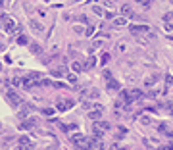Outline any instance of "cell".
Instances as JSON below:
<instances>
[{"instance_id":"obj_11","label":"cell","mask_w":173,"mask_h":150,"mask_svg":"<svg viewBox=\"0 0 173 150\" xmlns=\"http://www.w3.org/2000/svg\"><path fill=\"white\" fill-rule=\"evenodd\" d=\"M50 73L54 75V77H64V75H65V68H64V65H60V68H54Z\"/></svg>"},{"instance_id":"obj_26","label":"cell","mask_w":173,"mask_h":150,"mask_svg":"<svg viewBox=\"0 0 173 150\" xmlns=\"http://www.w3.org/2000/svg\"><path fill=\"white\" fill-rule=\"evenodd\" d=\"M108 60H110V54H108V52H104V54H102V64H106Z\"/></svg>"},{"instance_id":"obj_27","label":"cell","mask_w":173,"mask_h":150,"mask_svg":"<svg viewBox=\"0 0 173 150\" xmlns=\"http://www.w3.org/2000/svg\"><path fill=\"white\" fill-rule=\"evenodd\" d=\"M171 18H173V14H171V12H167V14H165V15H164V21H165V23H167V21H169V19H171Z\"/></svg>"},{"instance_id":"obj_36","label":"cell","mask_w":173,"mask_h":150,"mask_svg":"<svg viewBox=\"0 0 173 150\" xmlns=\"http://www.w3.org/2000/svg\"><path fill=\"white\" fill-rule=\"evenodd\" d=\"M0 131H2V123H0Z\"/></svg>"},{"instance_id":"obj_8","label":"cell","mask_w":173,"mask_h":150,"mask_svg":"<svg viewBox=\"0 0 173 150\" xmlns=\"http://www.w3.org/2000/svg\"><path fill=\"white\" fill-rule=\"evenodd\" d=\"M29 25H31V29L35 33H42L44 31V25H42L41 21H37V19H31V21H29Z\"/></svg>"},{"instance_id":"obj_22","label":"cell","mask_w":173,"mask_h":150,"mask_svg":"<svg viewBox=\"0 0 173 150\" xmlns=\"http://www.w3.org/2000/svg\"><path fill=\"white\" fill-rule=\"evenodd\" d=\"M54 83L50 81V79H41V87H52Z\"/></svg>"},{"instance_id":"obj_31","label":"cell","mask_w":173,"mask_h":150,"mask_svg":"<svg viewBox=\"0 0 173 150\" xmlns=\"http://www.w3.org/2000/svg\"><path fill=\"white\" fill-rule=\"evenodd\" d=\"M164 29H165V31H171V29H173V25H171V23H165V25H164Z\"/></svg>"},{"instance_id":"obj_7","label":"cell","mask_w":173,"mask_h":150,"mask_svg":"<svg viewBox=\"0 0 173 150\" xmlns=\"http://www.w3.org/2000/svg\"><path fill=\"white\" fill-rule=\"evenodd\" d=\"M89 118H91L92 121H98V119L102 118V106H96V110H91V112H89Z\"/></svg>"},{"instance_id":"obj_10","label":"cell","mask_w":173,"mask_h":150,"mask_svg":"<svg viewBox=\"0 0 173 150\" xmlns=\"http://www.w3.org/2000/svg\"><path fill=\"white\" fill-rule=\"evenodd\" d=\"M121 14H123V18H135V12H133V8L129 4L121 6Z\"/></svg>"},{"instance_id":"obj_6","label":"cell","mask_w":173,"mask_h":150,"mask_svg":"<svg viewBox=\"0 0 173 150\" xmlns=\"http://www.w3.org/2000/svg\"><path fill=\"white\" fill-rule=\"evenodd\" d=\"M131 33L135 37H139V35H150V27L148 25H131Z\"/></svg>"},{"instance_id":"obj_20","label":"cell","mask_w":173,"mask_h":150,"mask_svg":"<svg viewBox=\"0 0 173 150\" xmlns=\"http://www.w3.org/2000/svg\"><path fill=\"white\" fill-rule=\"evenodd\" d=\"M92 12H94L96 15H104V10H102L100 6H92Z\"/></svg>"},{"instance_id":"obj_13","label":"cell","mask_w":173,"mask_h":150,"mask_svg":"<svg viewBox=\"0 0 173 150\" xmlns=\"http://www.w3.org/2000/svg\"><path fill=\"white\" fill-rule=\"evenodd\" d=\"M35 125H37L35 119H25V121H21L19 127H21V129H31V127H35Z\"/></svg>"},{"instance_id":"obj_14","label":"cell","mask_w":173,"mask_h":150,"mask_svg":"<svg viewBox=\"0 0 173 150\" xmlns=\"http://www.w3.org/2000/svg\"><path fill=\"white\" fill-rule=\"evenodd\" d=\"M29 50H31L33 54H42V48H41V44H37V42H31V44H29Z\"/></svg>"},{"instance_id":"obj_19","label":"cell","mask_w":173,"mask_h":150,"mask_svg":"<svg viewBox=\"0 0 173 150\" xmlns=\"http://www.w3.org/2000/svg\"><path fill=\"white\" fill-rule=\"evenodd\" d=\"M135 2H139V4H142L144 8H150V6H152V0H135Z\"/></svg>"},{"instance_id":"obj_4","label":"cell","mask_w":173,"mask_h":150,"mask_svg":"<svg viewBox=\"0 0 173 150\" xmlns=\"http://www.w3.org/2000/svg\"><path fill=\"white\" fill-rule=\"evenodd\" d=\"M73 106H75V100L65 98V100H58V104H56V110H58V112H65V110H71Z\"/></svg>"},{"instance_id":"obj_24","label":"cell","mask_w":173,"mask_h":150,"mask_svg":"<svg viewBox=\"0 0 173 150\" xmlns=\"http://www.w3.org/2000/svg\"><path fill=\"white\" fill-rule=\"evenodd\" d=\"M100 46H102V41H94L92 46H91V50H96V48H100Z\"/></svg>"},{"instance_id":"obj_34","label":"cell","mask_w":173,"mask_h":150,"mask_svg":"<svg viewBox=\"0 0 173 150\" xmlns=\"http://www.w3.org/2000/svg\"><path fill=\"white\" fill-rule=\"evenodd\" d=\"M0 8H4V0H0Z\"/></svg>"},{"instance_id":"obj_9","label":"cell","mask_w":173,"mask_h":150,"mask_svg":"<svg viewBox=\"0 0 173 150\" xmlns=\"http://www.w3.org/2000/svg\"><path fill=\"white\" fill-rule=\"evenodd\" d=\"M94 129H100V131H110V129H112V125H110L108 121L98 119V121H94Z\"/></svg>"},{"instance_id":"obj_28","label":"cell","mask_w":173,"mask_h":150,"mask_svg":"<svg viewBox=\"0 0 173 150\" xmlns=\"http://www.w3.org/2000/svg\"><path fill=\"white\" fill-rule=\"evenodd\" d=\"M68 81L69 83H77V77H75V75H68Z\"/></svg>"},{"instance_id":"obj_16","label":"cell","mask_w":173,"mask_h":150,"mask_svg":"<svg viewBox=\"0 0 173 150\" xmlns=\"http://www.w3.org/2000/svg\"><path fill=\"white\" fill-rule=\"evenodd\" d=\"M83 65H85V69L94 68V65H96V58H94V56H89V58H86V62H85Z\"/></svg>"},{"instance_id":"obj_23","label":"cell","mask_w":173,"mask_h":150,"mask_svg":"<svg viewBox=\"0 0 173 150\" xmlns=\"http://www.w3.org/2000/svg\"><path fill=\"white\" fill-rule=\"evenodd\" d=\"M92 33H94V25H89V27L85 29V35H89V37H91Z\"/></svg>"},{"instance_id":"obj_33","label":"cell","mask_w":173,"mask_h":150,"mask_svg":"<svg viewBox=\"0 0 173 150\" xmlns=\"http://www.w3.org/2000/svg\"><path fill=\"white\" fill-rule=\"evenodd\" d=\"M167 148H169V150H173V142H169V144H167Z\"/></svg>"},{"instance_id":"obj_25","label":"cell","mask_w":173,"mask_h":150,"mask_svg":"<svg viewBox=\"0 0 173 150\" xmlns=\"http://www.w3.org/2000/svg\"><path fill=\"white\" fill-rule=\"evenodd\" d=\"M165 108H167L169 115H173V102H167V106H165Z\"/></svg>"},{"instance_id":"obj_3","label":"cell","mask_w":173,"mask_h":150,"mask_svg":"<svg viewBox=\"0 0 173 150\" xmlns=\"http://www.w3.org/2000/svg\"><path fill=\"white\" fill-rule=\"evenodd\" d=\"M18 150H33V141L27 135H21L18 139Z\"/></svg>"},{"instance_id":"obj_1","label":"cell","mask_w":173,"mask_h":150,"mask_svg":"<svg viewBox=\"0 0 173 150\" xmlns=\"http://www.w3.org/2000/svg\"><path fill=\"white\" fill-rule=\"evenodd\" d=\"M71 142L75 144V148H77V150H91L92 146H94V141H92V139H86V137H83L81 133L73 135V137H71Z\"/></svg>"},{"instance_id":"obj_2","label":"cell","mask_w":173,"mask_h":150,"mask_svg":"<svg viewBox=\"0 0 173 150\" xmlns=\"http://www.w3.org/2000/svg\"><path fill=\"white\" fill-rule=\"evenodd\" d=\"M0 27L4 29L6 33H14L15 29H18V23H15V19L12 18V15L2 14V15H0Z\"/></svg>"},{"instance_id":"obj_35","label":"cell","mask_w":173,"mask_h":150,"mask_svg":"<svg viewBox=\"0 0 173 150\" xmlns=\"http://www.w3.org/2000/svg\"><path fill=\"white\" fill-rule=\"evenodd\" d=\"M119 150H129V148H119Z\"/></svg>"},{"instance_id":"obj_12","label":"cell","mask_w":173,"mask_h":150,"mask_svg":"<svg viewBox=\"0 0 173 150\" xmlns=\"http://www.w3.org/2000/svg\"><path fill=\"white\" fill-rule=\"evenodd\" d=\"M119 89H121V85H119V83L117 81H115V79H110V81H108V91H119Z\"/></svg>"},{"instance_id":"obj_30","label":"cell","mask_w":173,"mask_h":150,"mask_svg":"<svg viewBox=\"0 0 173 150\" xmlns=\"http://www.w3.org/2000/svg\"><path fill=\"white\" fill-rule=\"evenodd\" d=\"M44 114H46V115H52V114H54V110H52V108H46Z\"/></svg>"},{"instance_id":"obj_17","label":"cell","mask_w":173,"mask_h":150,"mask_svg":"<svg viewBox=\"0 0 173 150\" xmlns=\"http://www.w3.org/2000/svg\"><path fill=\"white\" fill-rule=\"evenodd\" d=\"M71 69L75 73H79V71H83V69H85V65L81 64V62H77V60H75V62H71Z\"/></svg>"},{"instance_id":"obj_5","label":"cell","mask_w":173,"mask_h":150,"mask_svg":"<svg viewBox=\"0 0 173 150\" xmlns=\"http://www.w3.org/2000/svg\"><path fill=\"white\" fill-rule=\"evenodd\" d=\"M6 98H8V102L14 106V108H19V106L23 104V100L19 98V94H15L14 91H8V92H6Z\"/></svg>"},{"instance_id":"obj_29","label":"cell","mask_w":173,"mask_h":150,"mask_svg":"<svg viewBox=\"0 0 173 150\" xmlns=\"http://www.w3.org/2000/svg\"><path fill=\"white\" fill-rule=\"evenodd\" d=\"M158 129H160V131H167V125H165V123H160Z\"/></svg>"},{"instance_id":"obj_21","label":"cell","mask_w":173,"mask_h":150,"mask_svg":"<svg viewBox=\"0 0 173 150\" xmlns=\"http://www.w3.org/2000/svg\"><path fill=\"white\" fill-rule=\"evenodd\" d=\"M156 79H158V73H154L152 77H148V79H146V85H154V83H156Z\"/></svg>"},{"instance_id":"obj_15","label":"cell","mask_w":173,"mask_h":150,"mask_svg":"<svg viewBox=\"0 0 173 150\" xmlns=\"http://www.w3.org/2000/svg\"><path fill=\"white\" fill-rule=\"evenodd\" d=\"M112 21H114L115 27H123V25H127V18H123V15H121V18H114Z\"/></svg>"},{"instance_id":"obj_32","label":"cell","mask_w":173,"mask_h":150,"mask_svg":"<svg viewBox=\"0 0 173 150\" xmlns=\"http://www.w3.org/2000/svg\"><path fill=\"white\" fill-rule=\"evenodd\" d=\"M104 77H106V79H108V81H110V79H112V73H110V71H108V69H106V71H104Z\"/></svg>"},{"instance_id":"obj_18","label":"cell","mask_w":173,"mask_h":150,"mask_svg":"<svg viewBox=\"0 0 173 150\" xmlns=\"http://www.w3.org/2000/svg\"><path fill=\"white\" fill-rule=\"evenodd\" d=\"M27 42H29V39L25 35H19L18 37V44H27Z\"/></svg>"}]
</instances>
